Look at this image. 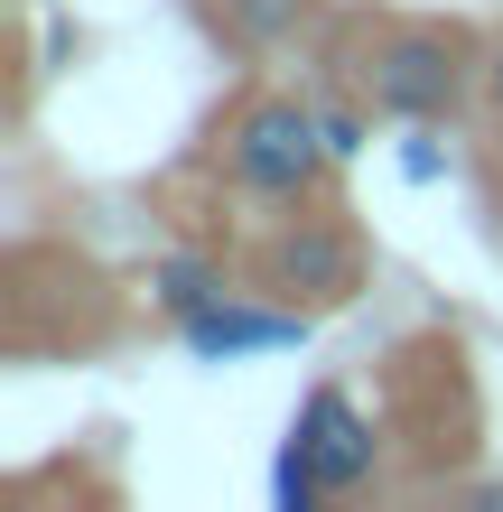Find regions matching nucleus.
Wrapping results in <instances>:
<instances>
[{
  "mask_svg": "<svg viewBox=\"0 0 503 512\" xmlns=\"http://www.w3.org/2000/svg\"><path fill=\"white\" fill-rule=\"evenodd\" d=\"M354 94L410 131L457 122L485 94V38L466 19H382L354 38Z\"/></svg>",
  "mask_w": 503,
  "mask_h": 512,
  "instance_id": "obj_1",
  "label": "nucleus"
},
{
  "mask_svg": "<svg viewBox=\"0 0 503 512\" xmlns=\"http://www.w3.org/2000/svg\"><path fill=\"white\" fill-rule=\"evenodd\" d=\"M215 168H224V187L252 196V205H308L317 187H327V168H336L327 112L299 103V94H252V103H233L224 131H215Z\"/></svg>",
  "mask_w": 503,
  "mask_h": 512,
  "instance_id": "obj_2",
  "label": "nucleus"
},
{
  "mask_svg": "<svg viewBox=\"0 0 503 512\" xmlns=\"http://www.w3.org/2000/svg\"><path fill=\"white\" fill-rule=\"evenodd\" d=\"M261 289L271 298H289V308H345L354 289H364V243H354V224L345 215H327V205H299L271 243H261Z\"/></svg>",
  "mask_w": 503,
  "mask_h": 512,
  "instance_id": "obj_3",
  "label": "nucleus"
},
{
  "mask_svg": "<svg viewBox=\"0 0 503 512\" xmlns=\"http://www.w3.org/2000/svg\"><path fill=\"white\" fill-rule=\"evenodd\" d=\"M289 438L308 447V466H317V485L327 494H364L373 485V466H382V438H373V410L354 401L345 382H317L299 419H289Z\"/></svg>",
  "mask_w": 503,
  "mask_h": 512,
  "instance_id": "obj_4",
  "label": "nucleus"
},
{
  "mask_svg": "<svg viewBox=\"0 0 503 512\" xmlns=\"http://www.w3.org/2000/svg\"><path fill=\"white\" fill-rule=\"evenodd\" d=\"M308 336V308H243V298H215L205 317L177 326V345L196 354V364H233V354H271V345H299Z\"/></svg>",
  "mask_w": 503,
  "mask_h": 512,
  "instance_id": "obj_5",
  "label": "nucleus"
},
{
  "mask_svg": "<svg viewBox=\"0 0 503 512\" xmlns=\"http://www.w3.org/2000/svg\"><path fill=\"white\" fill-rule=\"evenodd\" d=\"M215 298H224V261H215V252H168V261H150V308H159L168 326L205 317Z\"/></svg>",
  "mask_w": 503,
  "mask_h": 512,
  "instance_id": "obj_6",
  "label": "nucleus"
},
{
  "mask_svg": "<svg viewBox=\"0 0 503 512\" xmlns=\"http://www.w3.org/2000/svg\"><path fill=\"white\" fill-rule=\"evenodd\" d=\"M327 0H224V38L233 47H289L299 28H317Z\"/></svg>",
  "mask_w": 503,
  "mask_h": 512,
  "instance_id": "obj_7",
  "label": "nucleus"
},
{
  "mask_svg": "<svg viewBox=\"0 0 503 512\" xmlns=\"http://www.w3.org/2000/svg\"><path fill=\"white\" fill-rule=\"evenodd\" d=\"M271 494H280V512H317V503H327V485H317V466H308V447H299V438H280Z\"/></svg>",
  "mask_w": 503,
  "mask_h": 512,
  "instance_id": "obj_8",
  "label": "nucleus"
},
{
  "mask_svg": "<svg viewBox=\"0 0 503 512\" xmlns=\"http://www.w3.org/2000/svg\"><path fill=\"white\" fill-rule=\"evenodd\" d=\"M364 131H373V103H364V94H354V103H327V149H336V168L364 159Z\"/></svg>",
  "mask_w": 503,
  "mask_h": 512,
  "instance_id": "obj_9",
  "label": "nucleus"
},
{
  "mask_svg": "<svg viewBox=\"0 0 503 512\" xmlns=\"http://www.w3.org/2000/svg\"><path fill=\"white\" fill-rule=\"evenodd\" d=\"M438 168H448V159H438V149H429V140H420V149H410V159H401V177H410V187H429V177H438Z\"/></svg>",
  "mask_w": 503,
  "mask_h": 512,
  "instance_id": "obj_10",
  "label": "nucleus"
},
{
  "mask_svg": "<svg viewBox=\"0 0 503 512\" xmlns=\"http://www.w3.org/2000/svg\"><path fill=\"white\" fill-rule=\"evenodd\" d=\"M485 103L503 112V38H485Z\"/></svg>",
  "mask_w": 503,
  "mask_h": 512,
  "instance_id": "obj_11",
  "label": "nucleus"
}]
</instances>
